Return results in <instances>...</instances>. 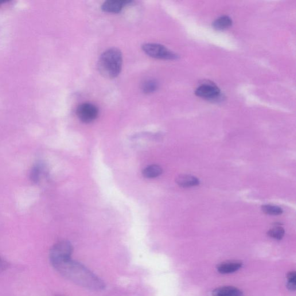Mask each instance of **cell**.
Wrapping results in <instances>:
<instances>
[{
	"label": "cell",
	"instance_id": "6da1fadb",
	"mask_svg": "<svg viewBox=\"0 0 296 296\" xmlns=\"http://www.w3.org/2000/svg\"><path fill=\"white\" fill-rule=\"evenodd\" d=\"M51 264L62 276L82 287L95 291L103 290L106 287L98 276L71 258L56 261Z\"/></svg>",
	"mask_w": 296,
	"mask_h": 296
},
{
	"label": "cell",
	"instance_id": "7a4b0ae2",
	"mask_svg": "<svg viewBox=\"0 0 296 296\" xmlns=\"http://www.w3.org/2000/svg\"><path fill=\"white\" fill-rule=\"evenodd\" d=\"M122 63L121 51L117 48H111L101 54L98 62V69L101 76L113 79L121 72Z\"/></svg>",
	"mask_w": 296,
	"mask_h": 296
},
{
	"label": "cell",
	"instance_id": "3957f363",
	"mask_svg": "<svg viewBox=\"0 0 296 296\" xmlns=\"http://www.w3.org/2000/svg\"><path fill=\"white\" fill-rule=\"evenodd\" d=\"M142 48L148 56L158 59L175 60L178 58V54L161 44L146 43Z\"/></svg>",
	"mask_w": 296,
	"mask_h": 296
},
{
	"label": "cell",
	"instance_id": "277c9868",
	"mask_svg": "<svg viewBox=\"0 0 296 296\" xmlns=\"http://www.w3.org/2000/svg\"><path fill=\"white\" fill-rule=\"evenodd\" d=\"M73 248L67 241H62L54 245L49 252L50 263L71 258Z\"/></svg>",
	"mask_w": 296,
	"mask_h": 296
},
{
	"label": "cell",
	"instance_id": "5b68a950",
	"mask_svg": "<svg viewBox=\"0 0 296 296\" xmlns=\"http://www.w3.org/2000/svg\"><path fill=\"white\" fill-rule=\"evenodd\" d=\"M78 118L85 123H91L95 120L99 115V109L94 104L85 103L77 108Z\"/></svg>",
	"mask_w": 296,
	"mask_h": 296
},
{
	"label": "cell",
	"instance_id": "8992f818",
	"mask_svg": "<svg viewBox=\"0 0 296 296\" xmlns=\"http://www.w3.org/2000/svg\"><path fill=\"white\" fill-rule=\"evenodd\" d=\"M220 90L219 88L213 84H204L198 87L195 91L198 97L208 100H215L220 96Z\"/></svg>",
	"mask_w": 296,
	"mask_h": 296
},
{
	"label": "cell",
	"instance_id": "52a82bcc",
	"mask_svg": "<svg viewBox=\"0 0 296 296\" xmlns=\"http://www.w3.org/2000/svg\"><path fill=\"white\" fill-rule=\"evenodd\" d=\"M131 3V1L128 0H109L103 3L101 10L106 13H119Z\"/></svg>",
	"mask_w": 296,
	"mask_h": 296
},
{
	"label": "cell",
	"instance_id": "ba28073f",
	"mask_svg": "<svg viewBox=\"0 0 296 296\" xmlns=\"http://www.w3.org/2000/svg\"><path fill=\"white\" fill-rule=\"evenodd\" d=\"M243 263L240 261H228L220 263L217 266V270L221 274H231L240 269Z\"/></svg>",
	"mask_w": 296,
	"mask_h": 296
},
{
	"label": "cell",
	"instance_id": "9c48e42d",
	"mask_svg": "<svg viewBox=\"0 0 296 296\" xmlns=\"http://www.w3.org/2000/svg\"><path fill=\"white\" fill-rule=\"evenodd\" d=\"M243 291L233 286L216 288L212 291V296H243Z\"/></svg>",
	"mask_w": 296,
	"mask_h": 296
},
{
	"label": "cell",
	"instance_id": "30bf717a",
	"mask_svg": "<svg viewBox=\"0 0 296 296\" xmlns=\"http://www.w3.org/2000/svg\"><path fill=\"white\" fill-rule=\"evenodd\" d=\"M177 184L183 188H190L196 186L200 184L199 180L196 177L191 175H181L176 178Z\"/></svg>",
	"mask_w": 296,
	"mask_h": 296
},
{
	"label": "cell",
	"instance_id": "8fae6325",
	"mask_svg": "<svg viewBox=\"0 0 296 296\" xmlns=\"http://www.w3.org/2000/svg\"><path fill=\"white\" fill-rule=\"evenodd\" d=\"M233 21L232 19L227 15L218 18L214 21L212 26L214 29L217 30H223L227 29L232 26Z\"/></svg>",
	"mask_w": 296,
	"mask_h": 296
},
{
	"label": "cell",
	"instance_id": "7c38bea8",
	"mask_svg": "<svg viewBox=\"0 0 296 296\" xmlns=\"http://www.w3.org/2000/svg\"><path fill=\"white\" fill-rule=\"evenodd\" d=\"M163 172L162 168L157 165L147 166L143 171V176L147 178H155L161 175Z\"/></svg>",
	"mask_w": 296,
	"mask_h": 296
},
{
	"label": "cell",
	"instance_id": "4fadbf2b",
	"mask_svg": "<svg viewBox=\"0 0 296 296\" xmlns=\"http://www.w3.org/2000/svg\"><path fill=\"white\" fill-rule=\"evenodd\" d=\"M264 213L271 215H279L283 213V209L279 206L273 205H264L262 207Z\"/></svg>",
	"mask_w": 296,
	"mask_h": 296
},
{
	"label": "cell",
	"instance_id": "5bb4252c",
	"mask_svg": "<svg viewBox=\"0 0 296 296\" xmlns=\"http://www.w3.org/2000/svg\"><path fill=\"white\" fill-rule=\"evenodd\" d=\"M158 84L157 82L153 80H147L142 85V89L144 93L146 94H150L157 90Z\"/></svg>",
	"mask_w": 296,
	"mask_h": 296
},
{
	"label": "cell",
	"instance_id": "9a60e30c",
	"mask_svg": "<svg viewBox=\"0 0 296 296\" xmlns=\"http://www.w3.org/2000/svg\"><path fill=\"white\" fill-rule=\"evenodd\" d=\"M267 234L271 238L280 240L283 239L284 235H285V231L282 228L276 226L275 228L271 229Z\"/></svg>",
	"mask_w": 296,
	"mask_h": 296
},
{
	"label": "cell",
	"instance_id": "2e32d148",
	"mask_svg": "<svg viewBox=\"0 0 296 296\" xmlns=\"http://www.w3.org/2000/svg\"><path fill=\"white\" fill-rule=\"evenodd\" d=\"M42 171V167L41 164L35 165L30 173L31 180L34 183H37L40 180Z\"/></svg>",
	"mask_w": 296,
	"mask_h": 296
},
{
	"label": "cell",
	"instance_id": "e0dca14e",
	"mask_svg": "<svg viewBox=\"0 0 296 296\" xmlns=\"http://www.w3.org/2000/svg\"><path fill=\"white\" fill-rule=\"evenodd\" d=\"M288 282L287 287L291 291H295L296 289V274L295 271H291L287 274Z\"/></svg>",
	"mask_w": 296,
	"mask_h": 296
},
{
	"label": "cell",
	"instance_id": "ac0fdd59",
	"mask_svg": "<svg viewBox=\"0 0 296 296\" xmlns=\"http://www.w3.org/2000/svg\"><path fill=\"white\" fill-rule=\"evenodd\" d=\"M8 267V263L6 261L0 258V272L5 271Z\"/></svg>",
	"mask_w": 296,
	"mask_h": 296
},
{
	"label": "cell",
	"instance_id": "d6986e66",
	"mask_svg": "<svg viewBox=\"0 0 296 296\" xmlns=\"http://www.w3.org/2000/svg\"><path fill=\"white\" fill-rule=\"evenodd\" d=\"M6 2V1H2V0H0V6L3 5V3H5Z\"/></svg>",
	"mask_w": 296,
	"mask_h": 296
}]
</instances>
